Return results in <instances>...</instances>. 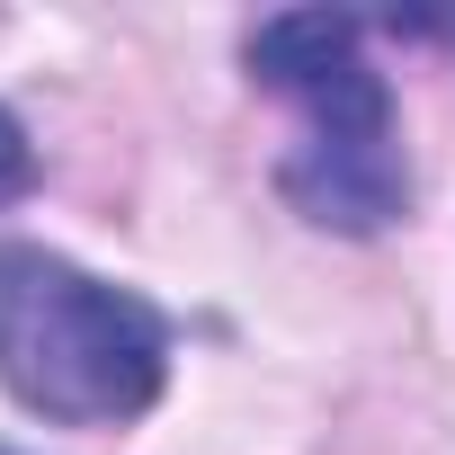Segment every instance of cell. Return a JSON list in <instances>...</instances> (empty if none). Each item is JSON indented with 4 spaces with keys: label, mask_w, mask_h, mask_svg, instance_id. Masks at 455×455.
I'll list each match as a JSON object with an SVG mask.
<instances>
[{
    "label": "cell",
    "mask_w": 455,
    "mask_h": 455,
    "mask_svg": "<svg viewBox=\"0 0 455 455\" xmlns=\"http://www.w3.org/2000/svg\"><path fill=\"white\" fill-rule=\"evenodd\" d=\"M28 188H36V143H28V125L10 108H0V205L28 196Z\"/></svg>",
    "instance_id": "5b68a950"
},
{
    "label": "cell",
    "mask_w": 455,
    "mask_h": 455,
    "mask_svg": "<svg viewBox=\"0 0 455 455\" xmlns=\"http://www.w3.org/2000/svg\"><path fill=\"white\" fill-rule=\"evenodd\" d=\"M348 63H357V19H331V10H295V19H268L251 36V72L268 90H295V99L331 90Z\"/></svg>",
    "instance_id": "3957f363"
},
{
    "label": "cell",
    "mask_w": 455,
    "mask_h": 455,
    "mask_svg": "<svg viewBox=\"0 0 455 455\" xmlns=\"http://www.w3.org/2000/svg\"><path fill=\"white\" fill-rule=\"evenodd\" d=\"M313 108V143H384L393 134V99H384V81L366 72V63H348L331 90H313L304 99Z\"/></svg>",
    "instance_id": "277c9868"
},
{
    "label": "cell",
    "mask_w": 455,
    "mask_h": 455,
    "mask_svg": "<svg viewBox=\"0 0 455 455\" xmlns=\"http://www.w3.org/2000/svg\"><path fill=\"white\" fill-rule=\"evenodd\" d=\"M0 455H10V446H0Z\"/></svg>",
    "instance_id": "8992f818"
},
{
    "label": "cell",
    "mask_w": 455,
    "mask_h": 455,
    "mask_svg": "<svg viewBox=\"0 0 455 455\" xmlns=\"http://www.w3.org/2000/svg\"><path fill=\"white\" fill-rule=\"evenodd\" d=\"M0 384L45 419L116 428L161 402L170 331L143 295H125L72 259L0 251Z\"/></svg>",
    "instance_id": "6da1fadb"
},
{
    "label": "cell",
    "mask_w": 455,
    "mask_h": 455,
    "mask_svg": "<svg viewBox=\"0 0 455 455\" xmlns=\"http://www.w3.org/2000/svg\"><path fill=\"white\" fill-rule=\"evenodd\" d=\"M277 188L322 233H384L402 214V196H411V179H402V161L384 143H304L277 170Z\"/></svg>",
    "instance_id": "7a4b0ae2"
}]
</instances>
